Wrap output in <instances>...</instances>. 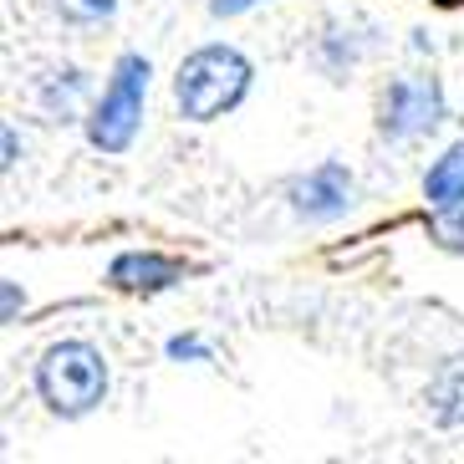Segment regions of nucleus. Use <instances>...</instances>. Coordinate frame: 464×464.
<instances>
[{
	"instance_id": "obj_1",
	"label": "nucleus",
	"mask_w": 464,
	"mask_h": 464,
	"mask_svg": "<svg viewBox=\"0 0 464 464\" xmlns=\"http://www.w3.org/2000/svg\"><path fill=\"white\" fill-rule=\"evenodd\" d=\"M250 56L235 46H199L174 72V108L189 123H215L250 92Z\"/></svg>"
},
{
	"instance_id": "obj_2",
	"label": "nucleus",
	"mask_w": 464,
	"mask_h": 464,
	"mask_svg": "<svg viewBox=\"0 0 464 464\" xmlns=\"http://www.w3.org/2000/svg\"><path fill=\"white\" fill-rule=\"evenodd\" d=\"M36 393L52 413L62 419H82L92 413L102 398H108V362L92 342H52L36 362Z\"/></svg>"
},
{
	"instance_id": "obj_3",
	"label": "nucleus",
	"mask_w": 464,
	"mask_h": 464,
	"mask_svg": "<svg viewBox=\"0 0 464 464\" xmlns=\"http://www.w3.org/2000/svg\"><path fill=\"white\" fill-rule=\"evenodd\" d=\"M149 56L123 52L112 62V77L102 87V97L87 112V143L102 153H128V143L138 138V123H143V97H149Z\"/></svg>"
},
{
	"instance_id": "obj_4",
	"label": "nucleus",
	"mask_w": 464,
	"mask_h": 464,
	"mask_svg": "<svg viewBox=\"0 0 464 464\" xmlns=\"http://www.w3.org/2000/svg\"><path fill=\"white\" fill-rule=\"evenodd\" d=\"M444 123V87L434 77H398L378 97V133L393 143H409L419 133H434Z\"/></svg>"
},
{
	"instance_id": "obj_5",
	"label": "nucleus",
	"mask_w": 464,
	"mask_h": 464,
	"mask_svg": "<svg viewBox=\"0 0 464 464\" xmlns=\"http://www.w3.org/2000/svg\"><path fill=\"white\" fill-rule=\"evenodd\" d=\"M291 205L306 219H342L347 205H353V169L337 164V159L316 164L312 174H301L291 184Z\"/></svg>"
},
{
	"instance_id": "obj_6",
	"label": "nucleus",
	"mask_w": 464,
	"mask_h": 464,
	"mask_svg": "<svg viewBox=\"0 0 464 464\" xmlns=\"http://www.w3.org/2000/svg\"><path fill=\"white\" fill-rule=\"evenodd\" d=\"M108 281L118 291H138V296H153V291H164L179 281V266L169 256H159V250H128V256L112 260Z\"/></svg>"
},
{
	"instance_id": "obj_7",
	"label": "nucleus",
	"mask_w": 464,
	"mask_h": 464,
	"mask_svg": "<svg viewBox=\"0 0 464 464\" xmlns=\"http://www.w3.org/2000/svg\"><path fill=\"white\" fill-rule=\"evenodd\" d=\"M423 199L429 209H459L464 205V138L434 159V169L423 174Z\"/></svg>"
},
{
	"instance_id": "obj_8",
	"label": "nucleus",
	"mask_w": 464,
	"mask_h": 464,
	"mask_svg": "<svg viewBox=\"0 0 464 464\" xmlns=\"http://www.w3.org/2000/svg\"><path fill=\"white\" fill-rule=\"evenodd\" d=\"M429 403H434V419H439V423L464 429V362H459V357L439 368L434 388H429Z\"/></svg>"
},
{
	"instance_id": "obj_9",
	"label": "nucleus",
	"mask_w": 464,
	"mask_h": 464,
	"mask_svg": "<svg viewBox=\"0 0 464 464\" xmlns=\"http://www.w3.org/2000/svg\"><path fill=\"white\" fill-rule=\"evenodd\" d=\"M56 11L67 15V21L92 26V21H108V15L118 11V0H56Z\"/></svg>"
},
{
	"instance_id": "obj_10",
	"label": "nucleus",
	"mask_w": 464,
	"mask_h": 464,
	"mask_svg": "<svg viewBox=\"0 0 464 464\" xmlns=\"http://www.w3.org/2000/svg\"><path fill=\"white\" fill-rule=\"evenodd\" d=\"M434 240L450 250H464V205L459 209H434Z\"/></svg>"
},
{
	"instance_id": "obj_11",
	"label": "nucleus",
	"mask_w": 464,
	"mask_h": 464,
	"mask_svg": "<svg viewBox=\"0 0 464 464\" xmlns=\"http://www.w3.org/2000/svg\"><path fill=\"white\" fill-rule=\"evenodd\" d=\"M169 357H199V362H209V347L194 342V337H174L169 342Z\"/></svg>"
},
{
	"instance_id": "obj_12",
	"label": "nucleus",
	"mask_w": 464,
	"mask_h": 464,
	"mask_svg": "<svg viewBox=\"0 0 464 464\" xmlns=\"http://www.w3.org/2000/svg\"><path fill=\"white\" fill-rule=\"evenodd\" d=\"M250 5H260V0H209L215 15H240V11H250Z\"/></svg>"
}]
</instances>
